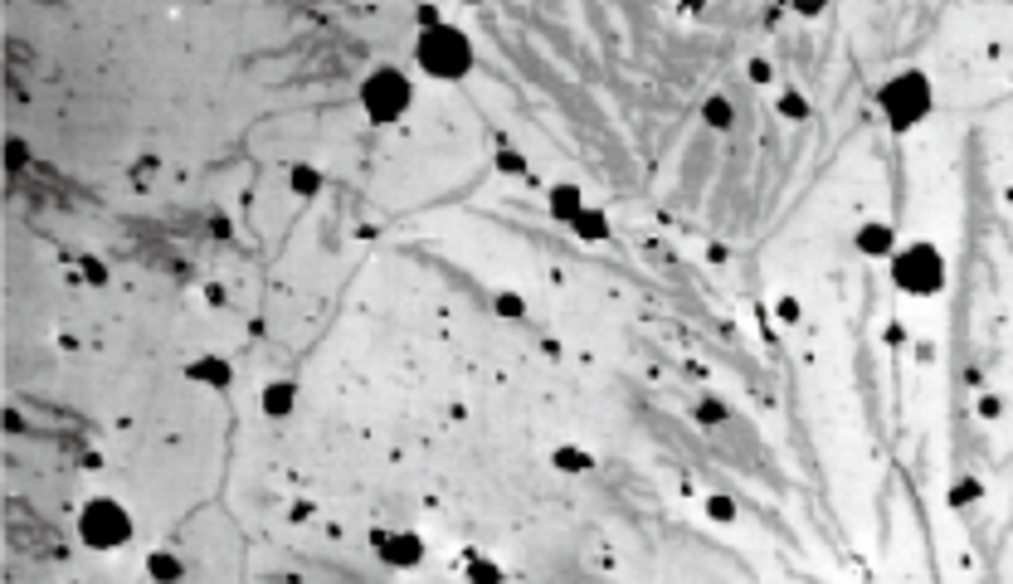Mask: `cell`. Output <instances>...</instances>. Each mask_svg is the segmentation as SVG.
I'll return each instance as SVG.
<instances>
[{"label":"cell","instance_id":"obj_1","mask_svg":"<svg viewBox=\"0 0 1013 584\" xmlns=\"http://www.w3.org/2000/svg\"><path fill=\"white\" fill-rule=\"evenodd\" d=\"M478 64V44L463 25H439V30H419L414 35V69L429 83H463Z\"/></svg>","mask_w":1013,"mask_h":584},{"label":"cell","instance_id":"obj_2","mask_svg":"<svg viewBox=\"0 0 1013 584\" xmlns=\"http://www.w3.org/2000/svg\"><path fill=\"white\" fill-rule=\"evenodd\" d=\"M936 108V83L926 69H897L877 88V112L892 132H916Z\"/></svg>","mask_w":1013,"mask_h":584},{"label":"cell","instance_id":"obj_3","mask_svg":"<svg viewBox=\"0 0 1013 584\" xmlns=\"http://www.w3.org/2000/svg\"><path fill=\"white\" fill-rule=\"evenodd\" d=\"M78 546L93 550V555H117V550L132 546V536H137V516H132V507L122 502V497H88L83 507H78Z\"/></svg>","mask_w":1013,"mask_h":584},{"label":"cell","instance_id":"obj_4","mask_svg":"<svg viewBox=\"0 0 1013 584\" xmlns=\"http://www.w3.org/2000/svg\"><path fill=\"white\" fill-rule=\"evenodd\" d=\"M892 288L901 297H940L950 288V258L931 239H906L892 254Z\"/></svg>","mask_w":1013,"mask_h":584},{"label":"cell","instance_id":"obj_5","mask_svg":"<svg viewBox=\"0 0 1013 584\" xmlns=\"http://www.w3.org/2000/svg\"><path fill=\"white\" fill-rule=\"evenodd\" d=\"M356 103H361L371 127H390V122H400V117L414 108V78L400 69V64H376V69L361 78Z\"/></svg>","mask_w":1013,"mask_h":584},{"label":"cell","instance_id":"obj_6","mask_svg":"<svg viewBox=\"0 0 1013 584\" xmlns=\"http://www.w3.org/2000/svg\"><path fill=\"white\" fill-rule=\"evenodd\" d=\"M371 550L385 570H419L429 560V541L419 531H371Z\"/></svg>","mask_w":1013,"mask_h":584},{"label":"cell","instance_id":"obj_7","mask_svg":"<svg viewBox=\"0 0 1013 584\" xmlns=\"http://www.w3.org/2000/svg\"><path fill=\"white\" fill-rule=\"evenodd\" d=\"M853 249L863 258H877V263H892V254L901 249L897 229L887 224V219H863L858 229H853Z\"/></svg>","mask_w":1013,"mask_h":584},{"label":"cell","instance_id":"obj_8","mask_svg":"<svg viewBox=\"0 0 1013 584\" xmlns=\"http://www.w3.org/2000/svg\"><path fill=\"white\" fill-rule=\"evenodd\" d=\"M186 380H190V385H200V390L225 395L229 385H234V361H229V356H220V351H200V356L186 365Z\"/></svg>","mask_w":1013,"mask_h":584},{"label":"cell","instance_id":"obj_9","mask_svg":"<svg viewBox=\"0 0 1013 584\" xmlns=\"http://www.w3.org/2000/svg\"><path fill=\"white\" fill-rule=\"evenodd\" d=\"M590 210V200H585V185L575 181H556L551 190H546V219H556V224H575V219Z\"/></svg>","mask_w":1013,"mask_h":584},{"label":"cell","instance_id":"obj_10","mask_svg":"<svg viewBox=\"0 0 1013 584\" xmlns=\"http://www.w3.org/2000/svg\"><path fill=\"white\" fill-rule=\"evenodd\" d=\"M546 463L556 468L561 477H585L595 473V453L590 448H580V443H556L551 453H546Z\"/></svg>","mask_w":1013,"mask_h":584},{"label":"cell","instance_id":"obj_11","mask_svg":"<svg viewBox=\"0 0 1013 584\" xmlns=\"http://www.w3.org/2000/svg\"><path fill=\"white\" fill-rule=\"evenodd\" d=\"M259 409L268 419H288V414L298 409V385H293V380H268L259 390Z\"/></svg>","mask_w":1013,"mask_h":584},{"label":"cell","instance_id":"obj_12","mask_svg":"<svg viewBox=\"0 0 1013 584\" xmlns=\"http://www.w3.org/2000/svg\"><path fill=\"white\" fill-rule=\"evenodd\" d=\"M570 234H575L580 244H609V234H614V219L604 215L600 205H590L585 215H580L575 224H570Z\"/></svg>","mask_w":1013,"mask_h":584},{"label":"cell","instance_id":"obj_13","mask_svg":"<svg viewBox=\"0 0 1013 584\" xmlns=\"http://www.w3.org/2000/svg\"><path fill=\"white\" fill-rule=\"evenodd\" d=\"M147 575L156 584H181L186 580V560L176 555V550H166V546H156L147 555Z\"/></svg>","mask_w":1013,"mask_h":584},{"label":"cell","instance_id":"obj_14","mask_svg":"<svg viewBox=\"0 0 1013 584\" xmlns=\"http://www.w3.org/2000/svg\"><path fill=\"white\" fill-rule=\"evenodd\" d=\"M463 580L468 584H507V570H502L492 555H483V550H468V555H463Z\"/></svg>","mask_w":1013,"mask_h":584},{"label":"cell","instance_id":"obj_15","mask_svg":"<svg viewBox=\"0 0 1013 584\" xmlns=\"http://www.w3.org/2000/svg\"><path fill=\"white\" fill-rule=\"evenodd\" d=\"M322 185H327V176H322L312 161H293V166H288V195L312 200V195H322Z\"/></svg>","mask_w":1013,"mask_h":584},{"label":"cell","instance_id":"obj_16","mask_svg":"<svg viewBox=\"0 0 1013 584\" xmlns=\"http://www.w3.org/2000/svg\"><path fill=\"white\" fill-rule=\"evenodd\" d=\"M702 122H707L712 132H731V127H736V108H731V98H726V93L702 98Z\"/></svg>","mask_w":1013,"mask_h":584},{"label":"cell","instance_id":"obj_17","mask_svg":"<svg viewBox=\"0 0 1013 584\" xmlns=\"http://www.w3.org/2000/svg\"><path fill=\"white\" fill-rule=\"evenodd\" d=\"M775 112L785 117L789 127H799V122H809V98H804L799 88H780V93H775Z\"/></svg>","mask_w":1013,"mask_h":584},{"label":"cell","instance_id":"obj_18","mask_svg":"<svg viewBox=\"0 0 1013 584\" xmlns=\"http://www.w3.org/2000/svg\"><path fill=\"white\" fill-rule=\"evenodd\" d=\"M702 516H707V521H716V526H736V521H741V507H736V497L712 492V497L702 502Z\"/></svg>","mask_w":1013,"mask_h":584},{"label":"cell","instance_id":"obj_19","mask_svg":"<svg viewBox=\"0 0 1013 584\" xmlns=\"http://www.w3.org/2000/svg\"><path fill=\"white\" fill-rule=\"evenodd\" d=\"M492 312H497L502 322H526V297L522 292H512V288L492 292Z\"/></svg>","mask_w":1013,"mask_h":584},{"label":"cell","instance_id":"obj_20","mask_svg":"<svg viewBox=\"0 0 1013 584\" xmlns=\"http://www.w3.org/2000/svg\"><path fill=\"white\" fill-rule=\"evenodd\" d=\"M692 414H697V424H702V429H721V424L731 419V409H726V404L716 400V395H702Z\"/></svg>","mask_w":1013,"mask_h":584},{"label":"cell","instance_id":"obj_21","mask_svg":"<svg viewBox=\"0 0 1013 584\" xmlns=\"http://www.w3.org/2000/svg\"><path fill=\"white\" fill-rule=\"evenodd\" d=\"M497 171L502 176H526V156L512 142H497Z\"/></svg>","mask_w":1013,"mask_h":584},{"label":"cell","instance_id":"obj_22","mask_svg":"<svg viewBox=\"0 0 1013 584\" xmlns=\"http://www.w3.org/2000/svg\"><path fill=\"white\" fill-rule=\"evenodd\" d=\"M979 492H984V487H979L975 477H960V482L950 487V507H965V502H979Z\"/></svg>","mask_w":1013,"mask_h":584},{"label":"cell","instance_id":"obj_23","mask_svg":"<svg viewBox=\"0 0 1013 584\" xmlns=\"http://www.w3.org/2000/svg\"><path fill=\"white\" fill-rule=\"evenodd\" d=\"M775 317H780L785 327H799V322H804V307H799V297H775Z\"/></svg>","mask_w":1013,"mask_h":584},{"label":"cell","instance_id":"obj_24","mask_svg":"<svg viewBox=\"0 0 1013 584\" xmlns=\"http://www.w3.org/2000/svg\"><path fill=\"white\" fill-rule=\"evenodd\" d=\"M414 25H419V30H439V25H444V10H439V5H419V10H414Z\"/></svg>","mask_w":1013,"mask_h":584},{"label":"cell","instance_id":"obj_25","mask_svg":"<svg viewBox=\"0 0 1013 584\" xmlns=\"http://www.w3.org/2000/svg\"><path fill=\"white\" fill-rule=\"evenodd\" d=\"M746 78H751V83H760V88H765V83H770V78H775V69H770V59H751V64H746Z\"/></svg>","mask_w":1013,"mask_h":584},{"label":"cell","instance_id":"obj_26","mask_svg":"<svg viewBox=\"0 0 1013 584\" xmlns=\"http://www.w3.org/2000/svg\"><path fill=\"white\" fill-rule=\"evenodd\" d=\"M5 151H10V171H20V166L30 161V151H25V142H20V137H10V142H5Z\"/></svg>","mask_w":1013,"mask_h":584},{"label":"cell","instance_id":"obj_27","mask_svg":"<svg viewBox=\"0 0 1013 584\" xmlns=\"http://www.w3.org/2000/svg\"><path fill=\"white\" fill-rule=\"evenodd\" d=\"M83 278H88V283H98V288L108 283V273H103V263H98V258H83Z\"/></svg>","mask_w":1013,"mask_h":584},{"label":"cell","instance_id":"obj_28","mask_svg":"<svg viewBox=\"0 0 1013 584\" xmlns=\"http://www.w3.org/2000/svg\"><path fill=\"white\" fill-rule=\"evenodd\" d=\"M979 414L994 419V414H999V400H994V395H979Z\"/></svg>","mask_w":1013,"mask_h":584},{"label":"cell","instance_id":"obj_29","mask_svg":"<svg viewBox=\"0 0 1013 584\" xmlns=\"http://www.w3.org/2000/svg\"><path fill=\"white\" fill-rule=\"evenodd\" d=\"M1004 205H1009V215H1013V185H1009V190H1004Z\"/></svg>","mask_w":1013,"mask_h":584}]
</instances>
